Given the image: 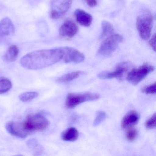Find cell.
I'll return each mask as SVG.
<instances>
[{
    "label": "cell",
    "instance_id": "1",
    "mask_svg": "<svg viewBox=\"0 0 156 156\" xmlns=\"http://www.w3.org/2000/svg\"><path fill=\"white\" fill-rule=\"evenodd\" d=\"M62 47L39 50L24 55L21 59V65L29 70H40L53 65L62 60Z\"/></svg>",
    "mask_w": 156,
    "mask_h": 156
},
{
    "label": "cell",
    "instance_id": "2",
    "mask_svg": "<svg viewBox=\"0 0 156 156\" xmlns=\"http://www.w3.org/2000/svg\"><path fill=\"white\" fill-rule=\"evenodd\" d=\"M153 17L147 9L142 11L138 16L136 27L140 38L147 41L150 37L153 27Z\"/></svg>",
    "mask_w": 156,
    "mask_h": 156
},
{
    "label": "cell",
    "instance_id": "3",
    "mask_svg": "<svg viewBox=\"0 0 156 156\" xmlns=\"http://www.w3.org/2000/svg\"><path fill=\"white\" fill-rule=\"evenodd\" d=\"M23 123L24 128L30 134L34 131H43L50 124L48 119L40 114L28 115L24 123Z\"/></svg>",
    "mask_w": 156,
    "mask_h": 156
},
{
    "label": "cell",
    "instance_id": "4",
    "mask_svg": "<svg viewBox=\"0 0 156 156\" xmlns=\"http://www.w3.org/2000/svg\"><path fill=\"white\" fill-rule=\"evenodd\" d=\"M99 98L100 96L98 94L89 92L79 94L70 93L66 97V105L67 108L71 109L84 102L97 100Z\"/></svg>",
    "mask_w": 156,
    "mask_h": 156
},
{
    "label": "cell",
    "instance_id": "5",
    "mask_svg": "<svg viewBox=\"0 0 156 156\" xmlns=\"http://www.w3.org/2000/svg\"><path fill=\"white\" fill-rule=\"evenodd\" d=\"M123 37L118 34H113L108 37L101 44L98 50V54L104 57L111 55L116 50Z\"/></svg>",
    "mask_w": 156,
    "mask_h": 156
},
{
    "label": "cell",
    "instance_id": "6",
    "mask_svg": "<svg viewBox=\"0 0 156 156\" xmlns=\"http://www.w3.org/2000/svg\"><path fill=\"white\" fill-rule=\"evenodd\" d=\"M154 70V66L148 64H145L138 68L131 70L128 74L127 80L130 83L136 85Z\"/></svg>",
    "mask_w": 156,
    "mask_h": 156
},
{
    "label": "cell",
    "instance_id": "7",
    "mask_svg": "<svg viewBox=\"0 0 156 156\" xmlns=\"http://www.w3.org/2000/svg\"><path fill=\"white\" fill-rule=\"evenodd\" d=\"M72 0H51V18L58 19L63 16L70 9Z\"/></svg>",
    "mask_w": 156,
    "mask_h": 156
},
{
    "label": "cell",
    "instance_id": "8",
    "mask_svg": "<svg viewBox=\"0 0 156 156\" xmlns=\"http://www.w3.org/2000/svg\"><path fill=\"white\" fill-rule=\"evenodd\" d=\"M131 66V65L128 62H123L117 66L116 69L113 72L105 71L100 73L98 75V78L101 79H109L116 78L122 80L126 72H127Z\"/></svg>",
    "mask_w": 156,
    "mask_h": 156
},
{
    "label": "cell",
    "instance_id": "9",
    "mask_svg": "<svg viewBox=\"0 0 156 156\" xmlns=\"http://www.w3.org/2000/svg\"><path fill=\"white\" fill-rule=\"evenodd\" d=\"M62 60L66 63H80L85 60L84 55L76 49L69 47H62Z\"/></svg>",
    "mask_w": 156,
    "mask_h": 156
},
{
    "label": "cell",
    "instance_id": "10",
    "mask_svg": "<svg viewBox=\"0 0 156 156\" xmlns=\"http://www.w3.org/2000/svg\"><path fill=\"white\" fill-rule=\"evenodd\" d=\"M6 128L11 135L20 138H25L30 134L24 128L23 123L11 121L6 124Z\"/></svg>",
    "mask_w": 156,
    "mask_h": 156
},
{
    "label": "cell",
    "instance_id": "11",
    "mask_svg": "<svg viewBox=\"0 0 156 156\" xmlns=\"http://www.w3.org/2000/svg\"><path fill=\"white\" fill-rule=\"evenodd\" d=\"M78 30V27L75 23L72 21L67 20L61 26L59 30V33L62 37L71 38L76 34Z\"/></svg>",
    "mask_w": 156,
    "mask_h": 156
},
{
    "label": "cell",
    "instance_id": "12",
    "mask_svg": "<svg viewBox=\"0 0 156 156\" xmlns=\"http://www.w3.org/2000/svg\"><path fill=\"white\" fill-rule=\"evenodd\" d=\"M140 119L138 113L135 110L129 111L126 114L121 121V126L123 129H126L136 125Z\"/></svg>",
    "mask_w": 156,
    "mask_h": 156
},
{
    "label": "cell",
    "instance_id": "13",
    "mask_svg": "<svg viewBox=\"0 0 156 156\" xmlns=\"http://www.w3.org/2000/svg\"><path fill=\"white\" fill-rule=\"evenodd\" d=\"M14 31L15 27L10 19L5 18L0 21V37L9 36Z\"/></svg>",
    "mask_w": 156,
    "mask_h": 156
},
{
    "label": "cell",
    "instance_id": "14",
    "mask_svg": "<svg viewBox=\"0 0 156 156\" xmlns=\"http://www.w3.org/2000/svg\"><path fill=\"white\" fill-rule=\"evenodd\" d=\"M74 15L77 22L82 26L88 27L91 25L93 18L89 13L83 10L77 9L75 11Z\"/></svg>",
    "mask_w": 156,
    "mask_h": 156
},
{
    "label": "cell",
    "instance_id": "15",
    "mask_svg": "<svg viewBox=\"0 0 156 156\" xmlns=\"http://www.w3.org/2000/svg\"><path fill=\"white\" fill-rule=\"evenodd\" d=\"M19 54V48L16 45H11L3 55V60L7 62H14L18 58Z\"/></svg>",
    "mask_w": 156,
    "mask_h": 156
},
{
    "label": "cell",
    "instance_id": "16",
    "mask_svg": "<svg viewBox=\"0 0 156 156\" xmlns=\"http://www.w3.org/2000/svg\"><path fill=\"white\" fill-rule=\"evenodd\" d=\"M79 136L78 130L74 127L69 128L64 131L62 134V139L64 141H74L78 138Z\"/></svg>",
    "mask_w": 156,
    "mask_h": 156
},
{
    "label": "cell",
    "instance_id": "17",
    "mask_svg": "<svg viewBox=\"0 0 156 156\" xmlns=\"http://www.w3.org/2000/svg\"><path fill=\"white\" fill-rule=\"evenodd\" d=\"M84 72L78 71L64 75L59 78L57 82L59 83H67L76 79L83 74Z\"/></svg>",
    "mask_w": 156,
    "mask_h": 156
},
{
    "label": "cell",
    "instance_id": "18",
    "mask_svg": "<svg viewBox=\"0 0 156 156\" xmlns=\"http://www.w3.org/2000/svg\"><path fill=\"white\" fill-rule=\"evenodd\" d=\"M102 28L103 31L101 35V38L108 37L114 34V30L113 26L110 23L107 21L102 22Z\"/></svg>",
    "mask_w": 156,
    "mask_h": 156
},
{
    "label": "cell",
    "instance_id": "19",
    "mask_svg": "<svg viewBox=\"0 0 156 156\" xmlns=\"http://www.w3.org/2000/svg\"><path fill=\"white\" fill-rule=\"evenodd\" d=\"M12 87L11 82L8 78L0 77V94L7 93Z\"/></svg>",
    "mask_w": 156,
    "mask_h": 156
},
{
    "label": "cell",
    "instance_id": "20",
    "mask_svg": "<svg viewBox=\"0 0 156 156\" xmlns=\"http://www.w3.org/2000/svg\"><path fill=\"white\" fill-rule=\"evenodd\" d=\"M39 95V94L37 92H26L20 95L19 98L22 102H29L37 98Z\"/></svg>",
    "mask_w": 156,
    "mask_h": 156
},
{
    "label": "cell",
    "instance_id": "21",
    "mask_svg": "<svg viewBox=\"0 0 156 156\" xmlns=\"http://www.w3.org/2000/svg\"><path fill=\"white\" fill-rule=\"evenodd\" d=\"M106 114L103 111H99L97 113L96 117L93 122V126H97L102 123L106 118Z\"/></svg>",
    "mask_w": 156,
    "mask_h": 156
},
{
    "label": "cell",
    "instance_id": "22",
    "mask_svg": "<svg viewBox=\"0 0 156 156\" xmlns=\"http://www.w3.org/2000/svg\"><path fill=\"white\" fill-rule=\"evenodd\" d=\"M138 131L136 129L130 128L126 133V138L128 141H132L136 139Z\"/></svg>",
    "mask_w": 156,
    "mask_h": 156
},
{
    "label": "cell",
    "instance_id": "23",
    "mask_svg": "<svg viewBox=\"0 0 156 156\" xmlns=\"http://www.w3.org/2000/svg\"><path fill=\"white\" fill-rule=\"evenodd\" d=\"M156 114L154 113L153 115L151 116V117L150 118L147 122H146V128L148 129H153L156 127Z\"/></svg>",
    "mask_w": 156,
    "mask_h": 156
},
{
    "label": "cell",
    "instance_id": "24",
    "mask_svg": "<svg viewBox=\"0 0 156 156\" xmlns=\"http://www.w3.org/2000/svg\"><path fill=\"white\" fill-rule=\"evenodd\" d=\"M142 92L147 94H155L156 93V83L143 87L142 89Z\"/></svg>",
    "mask_w": 156,
    "mask_h": 156
},
{
    "label": "cell",
    "instance_id": "25",
    "mask_svg": "<svg viewBox=\"0 0 156 156\" xmlns=\"http://www.w3.org/2000/svg\"><path fill=\"white\" fill-rule=\"evenodd\" d=\"M27 144L29 147L32 149L38 147V146H39V142L34 139H32L28 140L27 141Z\"/></svg>",
    "mask_w": 156,
    "mask_h": 156
},
{
    "label": "cell",
    "instance_id": "26",
    "mask_svg": "<svg viewBox=\"0 0 156 156\" xmlns=\"http://www.w3.org/2000/svg\"><path fill=\"white\" fill-rule=\"evenodd\" d=\"M149 44L151 47L152 48L153 51H156V34H154L152 36V38L150 41Z\"/></svg>",
    "mask_w": 156,
    "mask_h": 156
},
{
    "label": "cell",
    "instance_id": "27",
    "mask_svg": "<svg viewBox=\"0 0 156 156\" xmlns=\"http://www.w3.org/2000/svg\"><path fill=\"white\" fill-rule=\"evenodd\" d=\"M89 7L94 8L97 5V0H84Z\"/></svg>",
    "mask_w": 156,
    "mask_h": 156
}]
</instances>
